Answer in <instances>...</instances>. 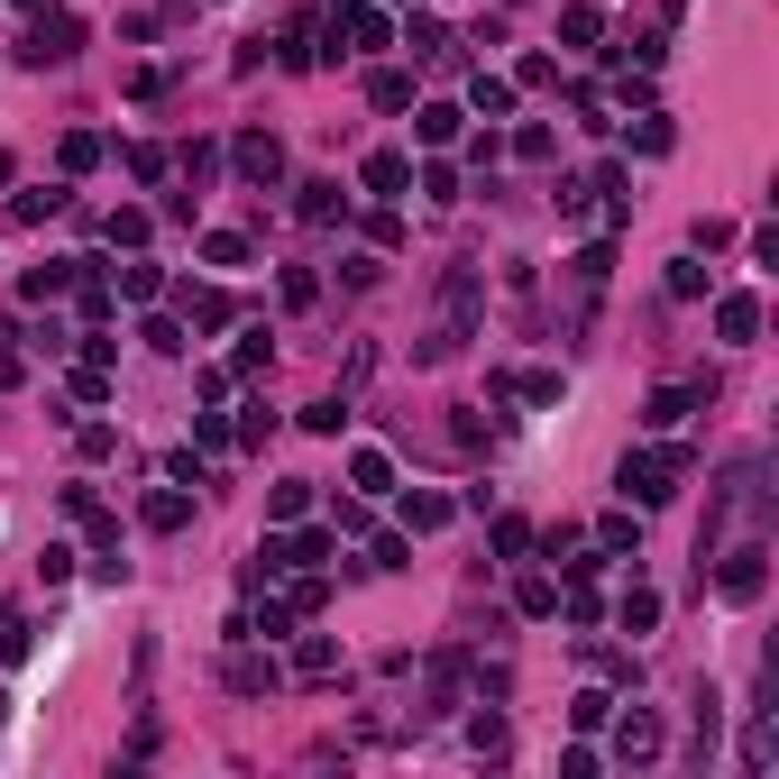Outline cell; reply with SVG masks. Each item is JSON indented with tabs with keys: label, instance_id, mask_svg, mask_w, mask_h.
I'll use <instances>...</instances> for the list:
<instances>
[{
	"label": "cell",
	"instance_id": "cell-14",
	"mask_svg": "<svg viewBox=\"0 0 779 779\" xmlns=\"http://www.w3.org/2000/svg\"><path fill=\"white\" fill-rule=\"evenodd\" d=\"M614 614H623V633H652V623H661V596H652V587H623Z\"/></svg>",
	"mask_w": 779,
	"mask_h": 779
},
{
	"label": "cell",
	"instance_id": "cell-34",
	"mask_svg": "<svg viewBox=\"0 0 779 779\" xmlns=\"http://www.w3.org/2000/svg\"><path fill=\"white\" fill-rule=\"evenodd\" d=\"M523 614H560V587L551 578H523Z\"/></svg>",
	"mask_w": 779,
	"mask_h": 779
},
{
	"label": "cell",
	"instance_id": "cell-6",
	"mask_svg": "<svg viewBox=\"0 0 779 779\" xmlns=\"http://www.w3.org/2000/svg\"><path fill=\"white\" fill-rule=\"evenodd\" d=\"M614 752H623V761H661V715H623L614 724Z\"/></svg>",
	"mask_w": 779,
	"mask_h": 779
},
{
	"label": "cell",
	"instance_id": "cell-32",
	"mask_svg": "<svg viewBox=\"0 0 779 779\" xmlns=\"http://www.w3.org/2000/svg\"><path fill=\"white\" fill-rule=\"evenodd\" d=\"M92 156H101V138H92V128H74V138H65V174H83Z\"/></svg>",
	"mask_w": 779,
	"mask_h": 779
},
{
	"label": "cell",
	"instance_id": "cell-20",
	"mask_svg": "<svg viewBox=\"0 0 779 779\" xmlns=\"http://www.w3.org/2000/svg\"><path fill=\"white\" fill-rule=\"evenodd\" d=\"M404 523L413 532H440V523H450V496H404Z\"/></svg>",
	"mask_w": 779,
	"mask_h": 779
},
{
	"label": "cell",
	"instance_id": "cell-3",
	"mask_svg": "<svg viewBox=\"0 0 779 779\" xmlns=\"http://www.w3.org/2000/svg\"><path fill=\"white\" fill-rule=\"evenodd\" d=\"M761 560H770L761 541H743V551H724V568H715V596H724V606H752V596H761V578H770Z\"/></svg>",
	"mask_w": 779,
	"mask_h": 779
},
{
	"label": "cell",
	"instance_id": "cell-5",
	"mask_svg": "<svg viewBox=\"0 0 779 779\" xmlns=\"http://www.w3.org/2000/svg\"><path fill=\"white\" fill-rule=\"evenodd\" d=\"M239 174H248V184H275V174H284V147L267 138V128H248V138H239Z\"/></svg>",
	"mask_w": 779,
	"mask_h": 779
},
{
	"label": "cell",
	"instance_id": "cell-22",
	"mask_svg": "<svg viewBox=\"0 0 779 779\" xmlns=\"http://www.w3.org/2000/svg\"><path fill=\"white\" fill-rule=\"evenodd\" d=\"M330 560V532H303V541H284V568H321Z\"/></svg>",
	"mask_w": 779,
	"mask_h": 779
},
{
	"label": "cell",
	"instance_id": "cell-9",
	"mask_svg": "<svg viewBox=\"0 0 779 779\" xmlns=\"http://www.w3.org/2000/svg\"><path fill=\"white\" fill-rule=\"evenodd\" d=\"M275 679H284V669H275V661H257V652H239V661H229V688H239V697H267Z\"/></svg>",
	"mask_w": 779,
	"mask_h": 779
},
{
	"label": "cell",
	"instance_id": "cell-28",
	"mask_svg": "<svg viewBox=\"0 0 779 779\" xmlns=\"http://www.w3.org/2000/svg\"><path fill=\"white\" fill-rule=\"evenodd\" d=\"M606 715H614V697H596V688L578 697V707H568V724H578V734H596V724H606Z\"/></svg>",
	"mask_w": 779,
	"mask_h": 779
},
{
	"label": "cell",
	"instance_id": "cell-15",
	"mask_svg": "<svg viewBox=\"0 0 779 779\" xmlns=\"http://www.w3.org/2000/svg\"><path fill=\"white\" fill-rule=\"evenodd\" d=\"M56 212H65V193H56V184H46V193H19V202H10V221H19V229L56 221Z\"/></svg>",
	"mask_w": 779,
	"mask_h": 779
},
{
	"label": "cell",
	"instance_id": "cell-26",
	"mask_svg": "<svg viewBox=\"0 0 779 779\" xmlns=\"http://www.w3.org/2000/svg\"><path fill=\"white\" fill-rule=\"evenodd\" d=\"M294 669H303V679H330V669H340V652H330V642H303Z\"/></svg>",
	"mask_w": 779,
	"mask_h": 779
},
{
	"label": "cell",
	"instance_id": "cell-4",
	"mask_svg": "<svg viewBox=\"0 0 779 779\" xmlns=\"http://www.w3.org/2000/svg\"><path fill=\"white\" fill-rule=\"evenodd\" d=\"M74 46H83V19L56 10V19H37V29H29V65H65Z\"/></svg>",
	"mask_w": 779,
	"mask_h": 779
},
{
	"label": "cell",
	"instance_id": "cell-35",
	"mask_svg": "<svg viewBox=\"0 0 779 779\" xmlns=\"http://www.w3.org/2000/svg\"><path fill=\"white\" fill-rule=\"evenodd\" d=\"M19 10H37V0H19Z\"/></svg>",
	"mask_w": 779,
	"mask_h": 779
},
{
	"label": "cell",
	"instance_id": "cell-27",
	"mask_svg": "<svg viewBox=\"0 0 779 779\" xmlns=\"http://www.w3.org/2000/svg\"><path fill=\"white\" fill-rule=\"evenodd\" d=\"M560 37H568V46H596V37H606V19H596V10H568Z\"/></svg>",
	"mask_w": 779,
	"mask_h": 779
},
{
	"label": "cell",
	"instance_id": "cell-29",
	"mask_svg": "<svg viewBox=\"0 0 779 779\" xmlns=\"http://www.w3.org/2000/svg\"><path fill=\"white\" fill-rule=\"evenodd\" d=\"M156 284H166L156 267H120V294H128V303H156Z\"/></svg>",
	"mask_w": 779,
	"mask_h": 779
},
{
	"label": "cell",
	"instance_id": "cell-18",
	"mask_svg": "<svg viewBox=\"0 0 779 779\" xmlns=\"http://www.w3.org/2000/svg\"><path fill=\"white\" fill-rule=\"evenodd\" d=\"M467 101H477L486 120H505L513 111V83H505V74H477V92H467Z\"/></svg>",
	"mask_w": 779,
	"mask_h": 779
},
{
	"label": "cell",
	"instance_id": "cell-2",
	"mask_svg": "<svg viewBox=\"0 0 779 779\" xmlns=\"http://www.w3.org/2000/svg\"><path fill=\"white\" fill-rule=\"evenodd\" d=\"M679 467H688V450H633V459H623V496H633V505L679 496Z\"/></svg>",
	"mask_w": 779,
	"mask_h": 779
},
{
	"label": "cell",
	"instance_id": "cell-16",
	"mask_svg": "<svg viewBox=\"0 0 779 779\" xmlns=\"http://www.w3.org/2000/svg\"><path fill=\"white\" fill-rule=\"evenodd\" d=\"M349 477L368 486V496H385V486H395V459H385V450H358V459H349Z\"/></svg>",
	"mask_w": 779,
	"mask_h": 779
},
{
	"label": "cell",
	"instance_id": "cell-24",
	"mask_svg": "<svg viewBox=\"0 0 779 779\" xmlns=\"http://www.w3.org/2000/svg\"><path fill=\"white\" fill-rule=\"evenodd\" d=\"M267 358H275V349H267V330H248V340H239V358H229V376H257Z\"/></svg>",
	"mask_w": 779,
	"mask_h": 779
},
{
	"label": "cell",
	"instance_id": "cell-12",
	"mask_svg": "<svg viewBox=\"0 0 779 779\" xmlns=\"http://www.w3.org/2000/svg\"><path fill=\"white\" fill-rule=\"evenodd\" d=\"M404 184H413V166H404L395 147H376L368 156V193H404Z\"/></svg>",
	"mask_w": 779,
	"mask_h": 779
},
{
	"label": "cell",
	"instance_id": "cell-17",
	"mask_svg": "<svg viewBox=\"0 0 779 779\" xmlns=\"http://www.w3.org/2000/svg\"><path fill=\"white\" fill-rule=\"evenodd\" d=\"M267 513H275V523H303V513H312V486H303V477H284L275 496H267Z\"/></svg>",
	"mask_w": 779,
	"mask_h": 779
},
{
	"label": "cell",
	"instance_id": "cell-7",
	"mask_svg": "<svg viewBox=\"0 0 779 779\" xmlns=\"http://www.w3.org/2000/svg\"><path fill=\"white\" fill-rule=\"evenodd\" d=\"M138 513H147V532H184V523H193V496H184V486H156Z\"/></svg>",
	"mask_w": 779,
	"mask_h": 779
},
{
	"label": "cell",
	"instance_id": "cell-8",
	"mask_svg": "<svg viewBox=\"0 0 779 779\" xmlns=\"http://www.w3.org/2000/svg\"><path fill=\"white\" fill-rule=\"evenodd\" d=\"M715 330H724V340H752V330H761V303H752V294H724L715 303Z\"/></svg>",
	"mask_w": 779,
	"mask_h": 779
},
{
	"label": "cell",
	"instance_id": "cell-23",
	"mask_svg": "<svg viewBox=\"0 0 779 779\" xmlns=\"http://www.w3.org/2000/svg\"><path fill=\"white\" fill-rule=\"evenodd\" d=\"M0 661H10V669L29 661V614H0Z\"/></svg>",
	"mask_w": 779,
	"mask_h": 779
},
{
	"label": "cell",
	"instance_id": "cell-30",
	"mask_svg": "<svg viewBox=\"0 0 779 779\" xmlns=\"http://www.w3.org/2000/svg\"><path fill=\"white\" fill-rule=\"evenodd\" d=\"M65 284H74V257H65V267H29V294H37V303L65 294Z\"/></svg>",
	"mask_w": 779,
	"mask_h": 779
},
{
	"label": "cell",
	"instance_id": "cell-33",
	"mask_svg": "<svg viewBox=\"0 0 779 779\" xmlns=\"http://www.w3.org/2000/svg\"><path fill=\"white\" fill-rule=\"evenodd\" d=\"M633 147H642V156H669V120L652 111V120H642V128H633Z\"/></svg>",
	"mask_w": 779,
	"mask_h": 779
},
{
	"label": "cell",
	"instance_id": "cell-19",
	"mask_svg": "<svg viewBox=\"0 0 779 779\" xmlns=\"http://www.w3.org/2000/svg\"><path fill=\"white\" fill-rule=\"evenodd\" d=\"M184 303H193V321H202V330H221V321H229V294H221V284H193Z\"/></svg>",
	"mask_w": 779,
	"mask_h": 779
},
{
	"label": "cell",
	"instance_id": "cell-1",
	"mask_svg": "<svg viewBox=\"0 0 779 779\" xmlns=\"http://www.w3.org/2000/svg\"><path fill=\"white\" fill-rule=\"evenodd\" d=\"M467 321H477V275H450V284H440V330H431V340H422V368H440V358H459V340H467Z\"/></svg>",
	"mask_w": 779,
	"mask_h": 779
},
{
	"label": "cell",
	"instance_id": "cell-25",
	"mask_svg": "<svg viewBox=\"0 0 779 779\" xmlns=\"http://www.w3.org/2000/svg\"><path fill=\"white\" fill-rule=\"evenodd\" d=\"M669 294L697 303V294H707V267H697V257H679V267H669Z\"/></svg>",
	"mask_w": 779,
	"mask_h": 779
},
{
	"label": "cell",
	"instance_id": "cell-13",
	"mask_svg": "<svg viewBox=\"0 0 779 779\" xmlns=\"http://www.w3.org/2000/svg\"><path fill=\"white\" fill-rule=\"evenodd\" d=\"M340 212H349V193H340V184H303V221H312V229H330Z\"/></svg>",
	"mask_w": 779,
	"mask_h": 779
},
{
	"label": "cell",
	"instance_id": "cell-31",
	"mask_svg": "<svg viewBox=\"0 0 779 779\" xmlns=\"http://www.w3.org/2000/svg\"><path fill=\"white\" fill-rule=\"evenodd\" d=\"M368 92H376V111H404V101H413V83H404V74H376Z\"/></svg>",
	"mask_w": 779,
	"mask_h": 779
},
{
	"label": "cell",
	"instance_id": "cell-21",
	"mask_svg": "<svg viewBox=\"0 0 779 779\" xmlns=\"http://www.w3.org/2000/svg\"><path fill=\"white\" fill-rule=\"evenodd\" d=\"M202 257H212V267H248V239H239V229H212V239H202Z\"/></svg>",
	"mask_w": 779,
	"mask_h": 779
},
{
	"label": "cell",
	"instance_id": "cell-11",
	"mask_svg": "<svg viewBox=\"0 0 779 779\" xmlns=\"http://www.w3.org/2000/svg\"><path fill=\"white\" fill-rule=\"evenodd\" d=\"M688 404H697V395H688V385H661V395H652V404H642V422H652V431H669V422H688Z\"/></svg>",
	"mask_w": 779,
	"mask_h": 779
},
{
	"label": "cell",
	"instance_id": "cell-10",
	"mask_svg": "<svg viewBox=\"0 0 779 779\" xmlns=\"http://www.w3.org/2000/svg\"><path fill=\"white\" fill-rule=\"evenodd\" d=\"M413 138H422V147H450V138H459V111H450V101H431V111H413Z\"/></svg>",
	"mask_w": 779,
	"mask_h": 779
}]
</instances>
